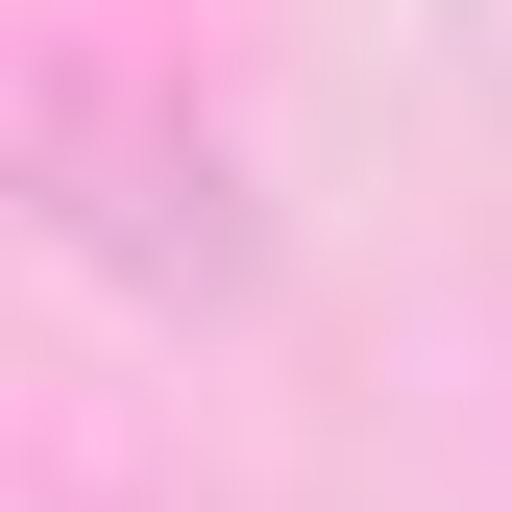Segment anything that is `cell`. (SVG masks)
Instances as JSON below:
<instances>
[{
  "mask_svg": "<svg viewBox=\"0 0 512 512\" xmlns=\"http://www.w3.org/2000/svg\"><path fill=\"white\" fill-rule=\"evenodd\" d=\"M25 171H49V220H74L98 269H147V293L244 269V220H220V147H196V122H147L98 49H25Z\"/></svg>",
  "mask_w": 512,
  "mask_h": 512,
  "instance_id": "cell-1",
  "label": "cell"
}]
</instances>
